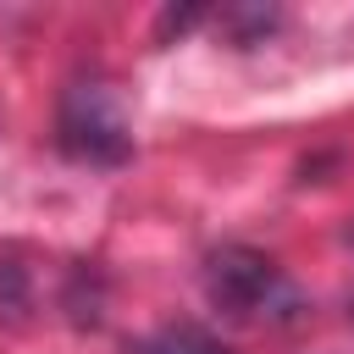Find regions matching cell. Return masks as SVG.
I'll use <instances>...</instances> for the list:
<instances>
[{"instance_id":"1","label":"cell","mask_w":354,"mask_h":354,"mask_svg":"<svg viewBox=\"0 0 354 354\" xmlns=\"http://www.w3.org/2000/svg\"><path fill=\"white\" fill-rule=\"evenodd\" d=\"M205 299L232 321H293L304 310V293L288 282V271L249 243H221L205 254Z\"/></svg>"},{"instance_id":"2","label":"cell","mask_w":354,"mask_h":354,"mask_svg":"<svg viewBox=\"0 0 354 354\" xmlns=\"http://www.w3.org/2000/svg\"><path fill=\"white\" fill-rule=\"evenodd\" d=\"M55 144L83 166H122L133 160V133L116 111L105 77H72L55 111Z\"/></svg>"},{"instance_id":"3","label":"cell","mask_w":354,"mask_h":354,"mask_svg":"<svg viewBox=\"0 0 354 354\" xmlns=\"http://www.w3.org/2000/svg\"><path fill=\"white\" fill-rule=\"evenodd\" d=\"M133 354H232V348H227L216 332L194 326V321H166V326H155L149 337H138Z\"/></svg>"},{"instance_id":"4","label":"cell","mask_w":354,"mask_h":354,"mask_svg":"<svg viewBox=\"0 0 354 354\" xmlns=\"http://www.w3.org/2000/svg\"><path fill=\"white\" fill-rule=\"evenodd\" d=\"M28 310V266L0 260V315H22Z\"/></svg>"}]
</instances>
